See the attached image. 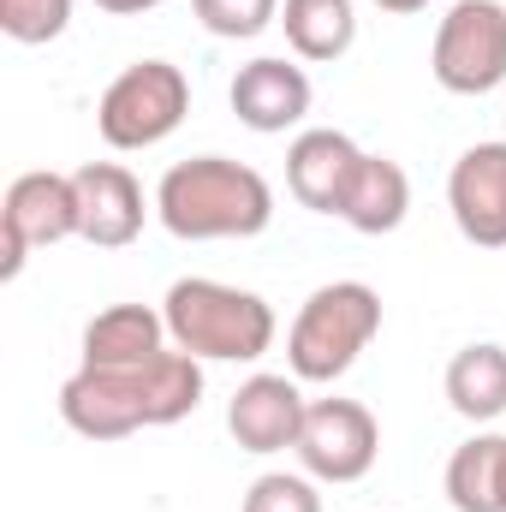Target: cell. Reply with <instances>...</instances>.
<instances>
[{
	"label": "cell",
	"mask_w": 506,
	"mask_h": 512,
	"mask_svg": "<svg viewBox=\"0 0 506 512\" xmlns=\"http://www.w3.org/2000/svg\"><path fill=\"white\" fill-rule=\"evenodd\" d=\"M203 405V358L161 352L143 370H78L60 387V417L84 441H126L137 429H167Z\"/></svg>",
	"instance_id": "obj_1"
},
{
	"label": "cell",
	"mask_w": 506,
	"mask_h": 512,
	"mask_svg": "<svg viewBox=\"0 0 506 512\" xmlns=\"http://www.w3.org/2000/svg\"><path fill=\"white\" fill-rule=\"evenodd\" d=\"M155 215L173 239L209 245V239H256L274 221V185L233 161V155H191L161 173Z\"/></svg>",
	"instance_id": "obj_2"
},
{
	"label": "cell",
	"mask_w": 506,
	"mask_h": 512,
	"mask_svg": "<svg viewBox=\"0 0 506 512\" xmlns=\"http://www.w3.org/2000/svg\"><path fill=\"white\" fill-rule=\"evenodd\" d=\"M429 72L447 96H495L506 84V6L501 0H453L435 24Z\"/></svg>",
	"instance_id": "obj_6"
},
{
	"label": "cell",
	"mask_w": 506,
	"mask_h": 512,
	"mask_svg": "<svg viewBox=\"0 0 506 512\" xmlns=\"http://www.w3.org/2000/svg\"><path fill=\"white\" fill-rule=\"evenodd\" d=\"M506 483V435H471L447 459V501L453 512H501Z\"/></svg>",
	"instance_id": "obj_18"
},
{
	"label": "cell",
	"mask_w": 506,
	"mask_h": 512,
	"mask_svg": "<svg viewBox=\"0 0 506 512\" xmlns=\"http://www.w3.org/2000/svg\"><path fill=\"white\" fill-rule=\"evenodd\" d=\"M60 239H78V179L48 167L18 173L0 203V280H18L24 256Z\"/></svg>",
	"instance_id": "obj_7"
},
{
	"label": "cell",
	"mask_w": 506,
	"mask_h": 512,
	"mask_svg": "<svg viewBox=\"0 0 506 512\" xmlns=\"http://www.w3.org/2000/svg\"><path fill=\"white\" fill-rule=\"evenodd\" d=\"M381 334V292L364 280H328L304 298V310L286 328V364L298 382H340L358 352Z\"/></svg>",
	"instance_id": "obj_4"
},
{
	"label": "cell",
	"mask_w": 506,
	"mask_h": 512,
	"mask_svg": "<svg viewBox=\"0 0 506 512\" xmlns=\"http://www.w3.org/2000/svg\"><path fill=\"white\" fill-rule=\"evenodd\" d=\"M185 114H191V84H185V72L173 66V60H137L126 66L108 90H102V102H96V131H102V143L108 149H155V143H167L173 131L185 126Z\"/></svg>",
	"instance_id": "obj_5"
},
{
	"label": "cell",
	"mask_w": 506,
	"mask_h": 512,
	"mask_svg": "<svg viewBox=\"0 0 506 512\" xmlns=\"http://www.w3.org/2000/svg\"><path fill=\"white\" fill-rule=\"evenodd\" d=\"M304 411H310V399H304L298 376H268L262 370L251 382H239L233 405H227V429L245 453H286L304 435Z\"/></svg>",
	"instance_id": "obj_10"
},
{
	"label": "cell",
	"mask_w": 506,
	"mask_h": 512,
	"mask_svg": "<svg viewBox=\"0 0 506 512\" xmlns=\"http://www.w3.org/2000/svg\"><path fill=\"white\" fill-rule=\"evenodd\" d=\"M381 12H393V18H405V12H423L429 0H376Z\"/></svg>",
	"instance_id": "obj_23"
},
{
	"label": "cell",
	"mask_w": 506,
	"mask_h": 512,
	"mask_svg": "<svg viewBox=\"0 0 506 512\" xmlns=\"http://www.w3.org/2000/svg\"><path fill=\"white\" fill-rule=\"evenodd\" d=\"M447 405L465 423H495V417H506V346L483 340V346L453 352V364H447Z\"/></svg>",
	"instance_id": "obj_16"
},
{
	"label": "cell",
	"mask_w": 506,
	"mask_h": 512,
	"mask_svg": "<svg viewBox=\"0 0 506 512\" xmlns=\"http://www.w3.org/2000/svg\"><path fill=\"white\" fill-rule=\"evenodd\" d=\"M245 512H322L316 477H292V471H268L245 489Z\"/></svg>",
	"instance_id": "obj_21"
},
{
	"label": "cell",
	"mask_w": 506,
	"mask_h": 512,
	"mask_svg": "<svg viewBox=\"0 0 506 512\" xmlns=\"http://www.w3.org/2000/svg\"><path fill=\"white\" fill-rule=\"evenodd\" d=\"M292 453H298L304 477H316V483H364L376 471L381 423L358 399H310L304 435Z\"/></svg>",
	"instance_id": "obj_8"
},
{
	"label": "cell",
	"mask_w": 506,
	"mask_h": 512,
	"mask_svg": "<svg viewBox=\"0 0 506 512\" xmlns=\"http://www.w3.org/2000/svg\"><path fill=\"white\" fill-rule=\"evenodd\" d=\"M447 209L465 245L506 251V143H471L447 173Z\"/></svg>",
	"instance_id": "obj_9"
},
{
	"label": "cell",
	"mask_w": 506,
	"mask_h": 512,
	"mask_svg": "<svg viewBox=\"0 0 506 512\" xmlns=\"http://www.w3.org/2000/svg\"><path fill=\"white\" fill-rule=\"evenodd\" d=\"M358 161H364V149H358L346 131H334V126L298 131L292 149H286V191H292L310 215H340Z\"/></svg>",
	"instance_id": "obj_12"
},
{
	"label": "cell",
	"mask_w": 506,
	"mask_h": 512,
	"mask_svg": "<svg viewBox=\"0 0 506 512\" xmlns=\"http://www.w3.org/2000/svg\"><path fill=\"white\" fill-rule=\"evenodd\" d=\"M197 24L209 36H227V42H251L262 36L274 18H280V0H191Z\"/></svg>",
	"instance_id": "obj_19"
},
{
	"label": "cell",
	"mask_w": 506,
	"mask_h": 512,
	"mask_svg": "<svg viewBox=\"0 0 506 512\" xmlns=\"http://www.w3.org/2000/svg\"><path fill=\"white\" fill-rule=\"evenodd\" d=\"M155 6H167V0H96V12H108V18H143Z\"/></svg>",
	"instance_id": "obj_22"
},
{
	"label": "cell",
	"mask_w": 506,
	"mask_h": 512,
	"mask_svg": "<svg viewBox=\"0 0 506 512\" xmlns=\"http://www.w3.org/2000/svg\"><path fill=\"white\" fill-rule=\"evenodd\" d=\"M280 24L298 60H340L358 42V6L352 0H280Z\"/></svg>",
	"instance_id": "obj_17"
},
{
	"label": "cell",
	"mask_w": 506,
	"mask_h": 512,
	"mask_svg": "<svg viewBox=\"0 0 506 512\" xmlns=\"http://www.w3.org/2000/svg\"><path fill=\"white\" fill-rule=\"evenodd\" d=\"M405 209H411V179H405V167L387 161V155H364L358 173H352V191H346V203H340V221H346L352 233H364V239H381V233H393V227L405 221Z\"/></svg>",
	"instance_id": "obj_15"
},
{
	"label": "cell",
	"mask_w": 506,
	"mask_h": 512,
	"mask_svg": "<svg viewBox=\"0 0 506 512\" xmlns=\"http://www.w3.org/2000/svg\"><path fill=\"white\" fill-rule=\"evenodd\" d=\"M501 512H506V483H501Z\"/></svg>",
	"instance_id": "obj_24"
},
{
	"label": "cell",
	"mask_w": 506,
	"mask_h": 512,
	"mask_svg": "<svg viewBox=\"0 0 506 512\" xmlns=\"http://www.w3.org/2000/svg\"><path fill=\"white\" fill-rule=\"evenodd\" d=\"M78 179V239L96 251H126L143 233V185L120 161H90L72 173Z\"/></svg>",
	"instance_id": "obj_11"
},
{
	"label": "cell",
	"mask_w": 506,
	"mask_h": 512,
	"mask_svg": "<svg viewBox=\"0 0 506 512\" xmlns=\"http://www.w3.org/2000/svg\"><path fill=\"white\" fill-rule=\"evenodd\" d=\"M161 352H173V340H167V316L149 304H108L84 328V364L90 370H143Z\"/></svg>",
	"instance_id": "obj_14"
},
{
	"label": "cell",
	"mask_w": 506,
	"mask_h": 512,
	"mask_svg": "<svg viewBox=\"0 0 506 512\" xmlns=\"http://www.w3.org/2000/svg\"><path fill=\"white\" fill-rule=\"evenodd\" d=\"M66 24H72V0H0V30L24 48L66 36Z\"/></svg>",
	"instance_id": "obj_20"
},
{
	"label": "cell",
	"mask_w": 506,
	"mask_h": 512,
	"mask_svg": "<svg viewBox=\"0 0 506 512\" xmlns=\"http://www.w3.org/2000/svg\"><path fill=\"white\" fill-rule=\"evenodd\" d=\"M233 114H239V126L262 131V137L292 131L310 114V78H304V66H292L280 54H262L251 66H239V78H233Z\"/></svg>",
	"instance_id": "obj_13"
},
{
	"label": "cell",
	"mask_w": 506,
	"mask_h": 512,
	"mask_svg": "<svg viewBox=\"0 0 506 512\" xmlns=\"http://www.w3.org/2000/svg\"><path fill=\"white\" fill-rule=\"evenodd\" d=\"M161 316H167V340L203 364H256L274 346L268 298L227 286V280H209V274L173 280L161 298Z\"/></svg>",
	"instance_id": "obj_3"
}]
</instances>
